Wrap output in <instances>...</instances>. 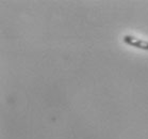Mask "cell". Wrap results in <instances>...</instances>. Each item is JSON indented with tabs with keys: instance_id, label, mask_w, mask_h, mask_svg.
Wrapping results in <instances>:
<instances>
[{
	"instance_id": "obj_1",
	"label": "cell",
	"mask_w": 148,
	"mask_h": 139,
	"mask_svg": "<svg viewBox=\"0 0 148 139\" xmlns=\"http://www.w3.org/2000/svg\"><path fill=\"white\" fill-rule=\"evenodd\" d=\"M123 41L128 46L138 48L141 50L148 51V41H145L143 39H138V37H135L133 35H130V34H126L123 37Z\"/></svg>"
}]
</instances>
